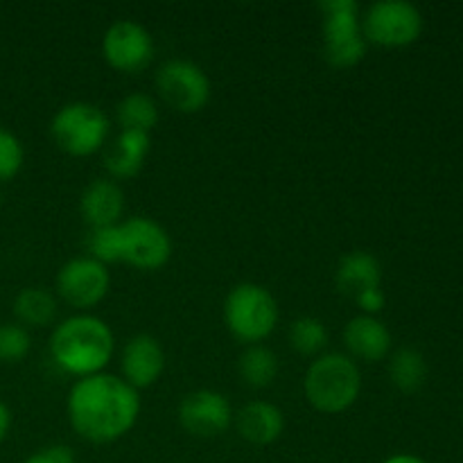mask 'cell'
Segmentation results:
<instances>
[{
	"instance_id": "cell-22",
	"label": "cell",
	"mask_w": 463,
	"mask_h": 463,
	"mask_svg": "<svg viewBox=\"0 0 463 463\" xmlns=\"http://www.w3.org/2000/svg\"><path fill=\"white\" fill-rule=\"evenodd\" d=\"M116 116L122 129L149 134L158 122V107L154 102V98H149V95L131 93L118 102Z\"/></svg>"
},
{
	"instance_id": "cell-5",
	"label": "cell",
	"mask_w": 463,
	"mask_h": 463,
	"mask_svg": "<svg viewBox=\"0 0 463 463\" xmlns=\"http://www.w3.org/2000/svg\"><path fill=\"white\" fill-rule=\"evenodd\" d=\"M50 134L61 152L71 156H90L107 143L109 118L90 102H71L54 113Z\"/></svg>"
},
{
	"instance_id": "cell-15",
	"label": "cell",
	"mask_w": 463,
	"mask_h": 463,
	"mask_svg": "<svg viewBox=\"0 0 463 463\" xmlns=\"http://www.w3.org/2000/svg\"><path fill=\"white\" fill-rule=\"evenodd\" d=\"M122 211H125V193L116 181L95 179L81 193L80 213L93 231L120 224Z\"/></svg>"
},
{
	"instance_id": "cell-1",
	"label": "cell",
	"mask_w": 463,
	"mask_h": 463,
	"mask_svg": "<svg viewBox=\"0 0 463 463\" xmlns=\"http://www.w3.org/2000/svg\"><path fill=\"white\" fill-rule=\"evenodd\" d=\"M68 420L90 443H113L125 437L140 416V396L111 373L80 378L68 396Z\"/></svg>"
},
{
	"instance_id": "cell-21",
	"label": "cell",
	"mask_w": 463,
	"mask_h": 463,
	"mask_svg": "<svg viewBox=\"0 0 463 463\" xmlns=\"http://www.w3.org/2000/svg\"><path fill=\"white\" fill-rule=\"evenodd\" d=\"M389 378L401 392H419L428 378V362L416 348H401L389 360Z\"/></svg>"
},
{
	"instance_id": "cell-6",
	"label": "cell",
	"mask_w": 463,
	"mask_h": 463,
	"mask_svg": "<svg viewBox=\"0 0 463 463\" xmlns=\"http://www.w3.org/2000/svg\"><path fill=\"white\" fill-rule=\"evenodd\" d=\"M324 14V52L330 66L353 68L364 59L366 39L353 0H328L319 5Z\"/></svg>"
},
{
	"instance_id": "cell-7",
	"label": "cell",
	"mask_w": 463,
	"mask_h": 463,
	"mask_svg": "<svg viewBox=\"0 0 463 463\" xmlns=\"http://www.w3.org/2000/svg\"><path fill=\"white\" fill-rule=\"evenodd\" d=\"M172 256V240L158 222L149 217H131L118 224V262L140 271H156Z\"/></svg>"
},
{
	"instance_id": "cell-19",
	"label": "cell",
	"mask_w": 463,
	"mask_h": 463,
	"mask_svg": "<svg viewBox=\"0 0 463 463\" xmlns=\"http://www.w3.org/2000/svg\"><path fill=\"white\" fill-rule=\"evenodd\" d=\"M14 315L23 328H43L57 317V301L43 288H25L14 298Z\"/></svg>"
},
{
	"instance_id": "cell-9",
	"label": "cell",
	"mask_w": 463,
	"mask_h": 463,
	"mask_svg": "<svg viewBox=\"0 0 463 463\" xmlns=\"http://www.w3.org/2000/svg\"><path fill=\"white\" fill-rule=\"evenodd\" d=\"M158 95L179 113H197L211 99V80L197 63L185 59L165 61L156 72Z\"/></svg>"
},
{
	"instance_id": "cell-2",
	"label": "cell",
	"mask_w": 463,
	"mask_h": 463,
	"mask_svg": "<svg viewBox=\"0 0 463 463\" xmlns=\"http://www.w3.org/2000/svg\"><path fill=\"white\" fill-rule=\"evenodd\" d=\"M116 339L102 319L90 315H75L61 321L50 337L52 362L77 378L102 373L111 362Z\"/></svg>"
},
{
	"instance_id": "cell-27",
	"label": "cell",
	"mask_w": 463,
	"mask_h": 463,
	"mask_svg": "<svg viewBox=\"0 0 463 463\" xmlns=\"http://www.w3.org/2000/svg\"><path fill=\"white\" fill-rule=\"evenodd\" d=\"M355 303L362 307V312H364L366 317H375L378 312H383L384 307L383 289H369V292L360 294V297L355 298Z\"/></svg>"
},
{
	"instance_id": "cell-17",
	"label": "cell",
	"mask_w": 463,
	"mask_h": 463,
	"mask_svg": "<svg viewBox=\"0 0 463 463\" xmlns=\"http://www.w3.org/2000/svg\"><path fill=\"white\" fill-rule=\"evenodd\" d=\"M238 430L244 441L253 446H271L285 430V416L274 402L251 401L240 410Z\"/></svg>"
},
{
	"instance_id": "cell-18",
	"label": "cell",
	"mask_w": 463,
	"mask_h": 463,
	"mask_svg": "<svg viewBox=\"0 0 463 463\" xmlns=\"http://www.w3.org/2000/svg\"><path fill=\"white\" fill-rule=\"evenodd\" d=\"M339 292L351 297L355 301L360 294L369 292V289H380L383 283V267H380L378 258L369 251H351L339 260L337 274Z\"/></svg>"
},
{
	"instance_id": "cell-24",
	"label": "cell",
	"mask_w": 463,
	"mask_h": 463,
	"mask_svg": "<svg viewBox=\"0 0 463 463\" xmlns=\"http://www.w3.org/2000/svg\"><path fill=\"white\" fill-rule=\"evenodd\" d=\"M32 348V337L21 324H0V362L25 360Z\"/></svg>"
},
{
	"instance_id": "cell-14",
	"label": "cell",
	"mask_w": 463,
	"mask_h": 463,
	"mask_svg": "<svg viewBox=\"0 0 463 463\" xmlns=\"http://www.w3.org/2000/svg\"><path fill=\"white\" fill-rule=\"evenodd\" d=\"M392 333L378 317L360 315L351 319L344 330V344L353 360L380 362L392 353Z\"/></svg>"
},
{
	"instance_id": "cell-23",
	"label": "cell",
	"mask_w": 463,
	"mask_h": 463,
	"mask_svg": "<svg viewBox=\"0 0 463 463\" xmlns=\"http://www.w3.org/2000/svg\"><path fill=\"white\" fill-rule=\"evenodd\" d=\"M289 342H292L294 351L301 353V355L319 357L324 348L328 346L330 335L321 319H317V317H301L289 328Z\"/></svg>"
},
{
	"instance_id": "cell-11",
	"label": "cell",
	"mask_w": 463,
	"mask_h": 463,
	"mask_svg": "<svg viewBox=\"0 0 463 463\" xmlns=\"http://www.w3.org/2000/svg\"><path fill=\"white\" fill-rule=\"evenodd\" d=\"M102 54L118 72L134 75L152 63L154 39L140 23L118 21L104 34Z\"/></svg>"
},
{
	"instance_id": "cell-29",
	"label": "cell",
	"mask_w": 463,
	"mask_h": 463,
	"mask_svg": "<svg viewBox=\"0 0 463 463\" xmlns=\"http://www.w3.org/2000/svg\"><path fill=\"white\" fill-rule=\"evenodd\" d=\"M384 463H428V461H423L420 457H414V455H393Z\"/></svg>"
},
{
	"instance_id": "cell-16",
	"label": "cell",
	"mask_w": 463,
	"mask_h": 463,
	"mask_svg": "<svg viewBox=\"0 0 463 463\" xmlns=\"http://www.w3.org/2000/svg\"><path fill=\"white\" fill-rule=\"evenodd\" d=\"M149 147H152L149 134L122 129L104 152V167L113 179H131L143 170Z\"/></svg>"
},
{
	"instance_id": "cell-8",
	"label": "cell",
	"mask_w": 463,
	"mask_h": 463,
	"mask_svg": "<svg viewBox=\"0 0 463 463\" xmlns=\"http://www.w3.org/2000/svg\"><path fill=\"white\" fill-rule=\"evenodd\" d=\"M423 32V14L407 0H380L366 9L362 34L366 43L383 48H405Z\"/></svg>"
},
{
	"instance_id": "cell-25",
	"label": "cell",
	"mask_w": 463,
	"mask_h": 463,
	"mask_svg": "<svg viewBox=\"0 0 463 463\" xmlns=\"http://www.w3.org/2000/svg\"><path fill=\"white\" fill-rule=\"evenodd\" d=\"M25 152L16 136L0 127V181H9L21 172Z\"/></svg>"
},
{
	"instance_id": "cell-12",
	"label": "cell",
	"mask_w": 463,
	"mask_h": 463,
	"mask_svg": "<svg viewBox=\"0 0 463 463\" xmlns=\"http://www.w3.org/2000/svg\"><path fill=\"white\" fill-rule=\"evenodd\" d=\"M233 419V410L224 393L213 389H199L188 393L179 405V420L190 434L202 439L226 432Z\"/></svg>"
},
{
	"instance_id": "cell-3",
	"label": "cell",
	"mask_w": 463,
	"mask_h": 463,
	"mask_svg": "<svg viewBox=\"0 0 463 463\" xmlns=\"http://www.w3.org/2000/svg\"><path fill=\"white\" fill-rule=\"evenodd\" d=\"M303 392H306L307 402L321 414H342L351 410L360 398V366L344 353L319 355L307 366Z\"/></svg>"
},
{
	"instance_id": "cell-13",
	"label": "cell",
	"mask_w": 463,
	"mask_h": 463,
	"mask_svg": "<svg viewBox=\"0 0 463 463\" xmlns=\"http://www.w3.org/2000/svg\"><path fill=\"white\" fill-rule=\"evenodd\" d=\"M120 366L122 380L136 392L152 387L165 369V353L161 342L152 335H136L125 344Z\"/></svg>"
},
{
	"instance_id": "cell-28",
	"label": "cell",
	"mask_w": 463,
	"mask_h": 463,
	"mask_svg": "<svg viewBox=\"0 0 463 463\" xmlns=\"http://www.w3.org/2000/svg\"><path fill=\"white\" fill-rule=\"evenodd\" d=\"M9 428H12V414H9V407L0 401V443L7 437Z\"/></svg>"
},
{
	"instance_id": "cell-26",
	"label": "cell",
	"mask_w": 463,
	"mask_h": 463,
	"mask_svg": "<svg viewBox=\"0 0 463 463\" xmlns=\"http://www.w3.org/2000/svg\"><path fill=\"white\" fill-rule=\"evenodd\" d=\"M23 463H75V455L66 446H48L43 450L34 452L32 457H27Z\"/></svg>"
},
{
	"instance_id": "cell-4",
	"label": "cell",
	"mask_w": 463,
	"mask_h": 463,
	"mask_svg": "<svg viewBox=\"0 0 463 463\" xmlns=\"http://www.w3.org/2000/svg\"><path fill=\"white\" fill-rule=\"evenodd\" d=\"M224 324L240 342L260 344L276 330L279 303L262 285L240 283L224 301Z\"/></svg>"
},
{
	"instance_id": "cell-20",
	"label": "cell",
	"mask_w": 463,
	"mask_h": 463,
	"mask_svg": "<svg viewBox=\"0 0 463 463\" xmlns=\"http://www.w3.org/2000/svg\"><path fill=\"white\" fill-rule=\"evenodd\" d=\"M240 375L253 389L269 387L279 375V357L271 348L253 344L240 355Z\"/></svg>"
},
{
	"instance_id": "cell-10",
	"label": "cell",
	"mask_w": 463,
	"mask_h": 463,
	"mask_svg": "<svg viewBox=\"0 0 463 463\" xmlns=\"http://www.w3.org/2000/svg\"><path fill=\"white\" fill-rule=\"evenodd\" d=\"M107 265L95 258H75L68 260L57 274V292L75 310H89L104 301L109 294Z\"/></svg>"
}]
</instances>
